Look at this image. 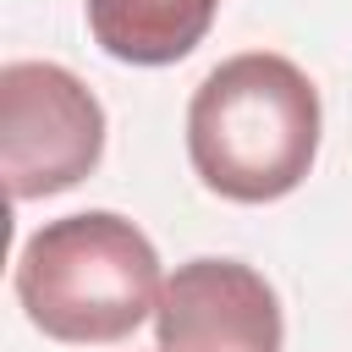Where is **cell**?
<instances>
[{"instance_id":"4","label":"cell","mask_w":352,"mask_h":352,"mask_svg":"<svg viewBox=\"0 0 352 352\" xmlns=\"http://www.w3.org/2000/svg\"><path fill=\"white\" fill-rule=\"evenodd\" d=\"M160 352H280L286 324L270 280L236 258H187L154 308Z\"/></svg>"},{"instance_id":"5","label":"cell","mask_w":352,"mask_h":352,"mask_svg":"<svg viewBox=\"0 0 352 352\" xmlns=\"http://www.w3.org/2000/svg\"><path fill=\"white\" fill-rule=\"evenodd\" d=\"M220 0H88V33L126 66H170L192 55Z\"/></svg>"},{"instance_id":"1","label":"cell","mask_w":352,"mask_h":352,"mask_svg":"<svg viewBox=\"0 0 352 352\" xmlns=\"http://www.w3.org/2000/svg\"><path fill=\"white\" fill-rule=\"evenodd\" d=\"M319 154V88L270 50L220 60L187 104V160L231 204L286 198Z\"/></svg>"},{"instance_id":"2","label":"cell","mask_w":352,"mask_h":352,"mask_svg":"<svg viewBox=\"0 0 352 352\" xmlns=\"http://www.w3.org/2000/svg\"><path fill=\"white\" fill-rule=\"evenodd\" d=\"M160 292L154 242L110 209L50 220L16 253V302L50 341H121L160 308Z\"/></svg>"},{"instance_id":"3","label":"cell","mask_w":352,"mask_h":352,"mask_svg":"<svg viewBox=\"0 0 352 352\" xmlns=\"http://www.w3.org/2000/svg\"><path fill=\"white\" fill-rule=\"evenodd\" d=\"M104 154V110L55 60L0 72V170L16 204L77 187Z\"/></svg>"}]
</instances>
